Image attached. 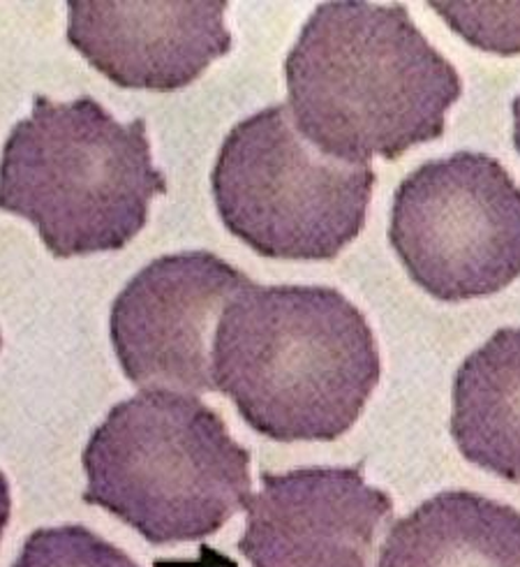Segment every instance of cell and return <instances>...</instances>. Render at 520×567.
Listing matches in <instances>:
<instances>
[{
    "label": "cell",
    "instance_id": "cell-9",
    "mask_svg": "<svg viewBox=\"0 0 520 567\" xmlns=\"http://www.w3.org/2000/svg\"><path fill=\"white\" fill-rule=\"evenodd\" d=\"M67 10V42L123 89H186L231 49L225 0H70Z\"/></svg>",
    "mask_w": 520,
    "mask_h": 567
},
{
    "label": "cell",
    "instance_id": "cell-13",
    "mask_svg": "<svg viewBox=\"0 0 520 567\" xmlns=\"http://www.w3.org/2000/svg\"><path fill=\"white\" fill-rule=\"evenodd\" d=\"M462 40L500 56L520 54V3H430Z\"/></svg>",
    "mask_w": 520,
    "mask_h": 567
},
{
    "label": "cell",
    "instance_id": "cell-6",
    "mask_svg": "<svg viewBox=\"0 0 520 567\" xmlns=\"http://www.w3.org/2000/svg\"><path fill=\"white\" fill-rule=\"evenodd\" d=\"M388 241L433 299L498 295L520 278V188L486 153L430 161L398 186Z\"/></svg>",
    "mask_w": 520,
    "mask_h": 567
},
{
    "label": "cell",
    "instance_id": "cell-7",
    "mask_svg": "<svg viewBox=\"0 0 520 567\" xmlns=\"http://www.w3.org/2000/svg\"><path fill=\"white\" fill-rule=\"evenodd\" d=\"M250 278L206 250L165 255L144 267L112 306V346L142 390L216 392L211 350L227 303Z\"/></svg>",
    "mask_w": 520,
    "mask_h": 567
},
{
    "label": "cell",
    "instance_id": "cell-1",
    "mask_svg": "<svg viewBox=\"0 0 520 567\" xmlns=\"http://www.w3.org/2000/svg\"><path fill=\"white\" fill-rule=\"evenodd\" d=\"M297 131L331 158L396 161L439 140L462 82L401 3H322L284 61Z\"/></svg>",
    "mask_w": 520,
    "mask_h": 567
},
{
    "label": "cell",
    "instance_id": "cell-3",
    "mask_svg": "<svg viewBox=\"0 0 520 567\" xmlns=\"http://www.w3.org/2000/svg\"><path fill=\"white\" fill-rule=\"evenodd\" d=\"M167 193L146 121L118 123L97 100L38 95L0 158V209L29 220L54 257L116 252Z\"/></svg>",
    "mask_w": 520,
    "mask_h": 567
},
{
    "label": "cell",
    "instance_id": "cell-4",
    "mask_svg": "<svg viewBox=\"0 0 520 567\" xmlns=\"http://www.w3.org/2000/svg\"><path fill=\"white\" fill-rule=\"evenodd\" d=\"M84 503L100 505L148 545L199 543L252 496L250 452L193 394L144 390L116 403L82 456Z\"/></svg>",
    "mask_w": 520,
    "mask_h": 567
},
{
    "label": "cell",
    "instance_id": "cell-14",
    "mask_svg": "<svg viewBox=\"0 0 520 567\" xmlns=\"http://www.w3.org/2000/svg\"><path fill=\"white\" fill-rule=\"evenodd\" d=\"M12 514V496H10V482L0 471V537H3Z\"/></svg>",
    "mask_w": 520,
    "mask_h": 567
},
{
    "label": "cell",
    "instance_id": "cell-12",
    "mask_svg": "<svg viewBox=\"0 0 520 567\" xmlns=\"http://www.w3.org/2000/svg\"><path fill=\"white\" fill-rule=\"evenodd\" d=\"M12 567H139L125 551L84 526L40 528Z\"/></svg>",
    "mask_w": 520,
    "mask_h": 567
},
{
    "label": "cell",
    "instance_id": "cell-10",
    "mask_svg": "<svg viewBox=\"0 0 520 567\" xmlns=\"http://www.w3.org/2000/svg\"><path fill=\"white\" fill-rule=\"evenodd\" d=\"M379 567H520V512L441 492L388 528Z\"/></svg>",
    "mask_w": 520,
    "mask_h": 567
},
{
    "label": "cell",
    "instance_id": "cell-5",
    "mask_svg": "<svg viewBox=\"0 0 520 567\" xmlns=\"http://www.w3.org/2000/svg\"><path fill=\"white\" fill-rule=\"evenodd\" d=\"M371 163H345L312 146L288 105L248 116L225 137L211 174L222 225L273 260H335L366 227Z\"/></svg>",
    "mask_w": 520,
    "mask_h": 567
},
{
    "label": "cell",
    "instance_id": "cell-11",
    "mask_svg": "<svg viewBox=\"0 0 520 567\" xmlns=\"http://www.w3.org/2000/svg\"><path fill=\"white\" fill-rule=\"evenodd\" d=\"M449 429L467 461L520 484V327L498 329L460 364Z\"/></svg>",
    "mask_w": 520,
    "mask_h": 567
},
{
    "label": "cell",
    "instance_id": "cell-15",
    "mask_svg": "<svg viewBox=\"0 0 520 567\" xmlns=\"http://www.w3.org/2000/svg\"><path fill=\"white\" fill-rule=\"evenodd\" d=\"M511 112H513V146L520 156V95L513 100Z\"/></svg>",
    "mask_w": 520,
    "mask_h": 567
},
{
    "label": "cell",
    "instance_id": "cell-8",
    "mask_svg": "<svg viewBox=\"0 0 520 567\" xmlns=\"http://www.w3.org/2000/svg\"><path fill=\"white\" fill-rule=\"evenodd\" d=\"M392 509V496L371 486L361 466L262 473L239 551L252 567H373Z\"/></svg>",
    "mask_w": 520,
    "mask_h": 567
},
{
    "label": "cell",
    "instance_id": "cell-2",
    "mask_svg": "<svg viewBox=\"0 0 520 567\" xmlns=\"http://www.w3.org/2000/svg\"><path fill=\"white\" fill-rule=\"evenodd\" d=\"M216 392L275 443H331L366 410L379 382L375 333L333 288L250 286L214 333Z\"/></svg>",
    "mask_w": 520,
    "mask_h": 567
},
{
    "label": "cell",
    "instance_id": "cell-16",
    "mask_svg": "<svg viewBox=\"0 0 520 567\" xmlns=\"http://www.w3.org/2000/svg\"><path fill=\"white\" fill-rule=\"evenodd\" d=\"M0 346H3V339H0Z\"/></svg>",
    "mask_w": 520,
    "mask_h": 567
}]
</instances>
